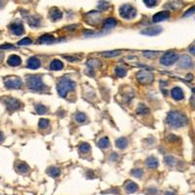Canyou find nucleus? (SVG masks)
I'll use <instances>...</instances> for the list:
<instances>
[{
  "label": "nucleus",
  "instance_id": "obj_1",
  "mask_svg": "<svg viewBox=\"0 0 195 195\" xmlns=\"http://www.w3.org/2000/svg\"><path fill=\"white\" fill-rule=\"evenodd\" d=\"M187 117L181 112L171 111L167 115V123L172 128H180L187 124Z\"/></svg>",
  "mask_w": 195,
  "mask_h": 195
},
{
  "label": "nucleus",
  "instance_id": "obj_2",
  "mask_svg": "<svg viewBox=\"0 0 195 195\" xmlns=\"http://www.w3.org/2000/svg\"><path fill=\"white\" fill-rule=\"evenodd\" d=\"M75 87H76V83L73 80L69 79L68 77H63L62 79L58 80L57 84V91L60 97L66 98L67 93L74 90Z\"/></svg>",
  "mask_w": 195,
  "mask_h": 195
},
{
  "label": "nucleus",
  "instance_id": "obj_3",
  "mask_svg": "<svg viewBox=\"0 0 195 195\" xmlns=\"http://www.w3.org/2000/svg\"><path fill=\"white\" fill-rule=\"evenodd\" d=\"M28 87L32 91H42L46 89V86L42 80L41 75H30L27 78Z\"/></svg>",
  "mask_w": 195,
  "mask_h": 195
},
{
  "label": "nucleus",
  "instance_id": "obj_4",
  "mask_svg": "<svg viewBox=\"0 0 195 195\" xmlns=\"http://www.w3.org/2000/svg\"><path fill=\"white\" fill-rule=\"evenodd\" d=\"M179 58H180V57L177 53H175L173 51H170V52H167V53H165L161 57L160 63H161V64H163L165 67H169V66L174 64L176 62H178Z\"/></svg>",
  "mask_w": 195,
  "mask_h": 195
},
{
  "label": "nucleus",
  "instance_id": "obj_5",
  "mask_svg": "<svg viewBox=\"0 0 195 195\" xmlns=\"http://www.w3.org/2000/svg\"><path fill=\"white\" fill-rule=\"evenodd\" d=\"M119 14L120 16L125 19V20H132L136 17V11L133 7V6L129 5V4H124L122 5L119 8Z\"/></svg>",
  "mask_w": 195,
  "mask_h": 195
},
{
  "label": "nucleus",
  "instance_id": "obj_6",
  "mask_svg": "<svg viewBox=\"0 0 195 195\" xmlns=\"http://www.w3.org/2000/svg\"><path fill=\"white\" fill-rule=\"evenodd\" d=\"M136 80L144 85L151 84L154 81V74L148 70H141L136 74Z\"/></svg>",
  "mask_w": 195,
  "mask_h": 195
},
{
  "label": "nucleus",
  "instance_id": "obj_7",
  "mask_svg": "<svg viewBox=\"0 0 195 195\" xmlns=\"http://www.w3.org/2000/svg\"><path fill=\"white\" fill-rule=\"evenodd\" d=\"M4 84H5V87L8 89H20L23 86V81L20 77L9 76L5 78Z\"/></svg>",
  "mask_w": 195,
  "mask_h": 195
},
{
  "label": "nucleus",
  "instance_id": "obj_8",
  "mask_svg": "<svg viewBox=\"0 0 195 195\" xmlns=\"http://www.w3.org/2000/svg\"><path fill=\"white\" fill-rule=\"evenodd\" d=\"M3 102L5 103L6 107H7L10 111H14V110H17L22 106L21 102L17 99H14V98H11V97L5 98L3 100Z\"/></svg>",
  "mask_w": 195,
  "mask_h": 195
},
{
  "label": "nucleus",
  "instance_id": "obj_9",
  "mask_svg": "<svg viewBox=\"0 0 195 195\" xmlns=\"http://www.w3.org/2000/svg\"><path fill=\"white\" fill-rule=\"evenodd\" d=\"M101 13L98 11H91L86 15V22L90 24H97L101 21Z\"/></svg>",
  "mask_w": 195,
  "mask_h": 195
},
{
  "label": "nucleus",
  "instance_id": "obj_10",
  "mask_svg": "<svg viewBox=\"0 0 195 195\" xmlns=\"http://www.w3.org/2000/svg\"><path fill=\"white\" fill-rule=\"evenodd\" d=\"M180 68H190L193 66V62H192V58L188 56V55H183L180 58Z\"/></svg>",
  "mask_w": 195,
  "mask_h": 195
},
{
  "label": "nucleus",
  "instance_id": "obj_11",
  "mask_svg": "<svg viewBox=\"0 0 195 195\" xmlns=\"http://www.w3.org/2000/svg\"><path fill=\"white\" fill-rule=\"evenodd\" d=\"M10 30L12 31L13 34H15L17 36L20 35H23L24 33V28L22 23L20 22H16V23H13L10 25Z\"/></svg>",
  "mask_w": 195,
  "mask_h": 195
},
{
  "label": "nucleus",
  "instance_id": "obj_12",
  "mask_svg": "<svg viewBox=\"0 0 195 195\" xmlns=\"http://www.w3.org/2000/svg\"><path fill=\"white\" fill-rule=\"evenodd\" d=\"M161 32H162L161 27H150V28H146L145 29H142L141 31V33L147 36H155L161 33Z\"/></svg>",
  "mask_w": 195,
  "mask_h": 195
},
{
  "label": "nucleus",
  "instance_id": "obj_13",
  "mask_svg": "<svg viewBox=\"0 0 195 195\" xmlns=\"http://www.w3.org/2000/svg\"><path fill=\"white\" fill-rule=\"evenodd\" d=\"M169 18H170V13L168 11H161L152 17V21L154 23H160V22L166 21V20H168Z\"/></svg>",
  "mask_w": 195,
  "mask_h": 195
},
{
  "label": "nucleus",
  "instance_id": "obj_14",
  "mask_svg": "<svg viewBox=\"0 0 195 195\" xmlns=\"http://www.w3.org/2000/svg\"><path fill=\"white\" fill-rule=\"evenodd\" d=\"M171 96L176 101H181V100H184V91L180 87H174L171 90Z\"/></svg>",
  "mask_w": 195,
  "mask_h": 195
},
{
  "label": "nucleus",
  "instance_id": "obj_15",
  "mask_svg": "<svg viewBox=\"0 0 195 195\" xmlns=\"http://www.w3.org/2000/svg\"><path fill=\"white\" fill-rule=\"evenodd\" d=\"M40 66H41V62L36 57H31L28 60L27 67L29 69H37V68L40 67Z\"/></svg>",
  "mask_w": 195,
  "mask_h": 195
},
{
  "label": "nucleus",
  "instance_id": "obj_16",
  "mask_svg": "<svg viewBox=\"0 0 195 195\" xmlns=\"http://www.w3.org/2000/svg\"><path fill=\"white\" fill-rule=\"evenodd\" d=\"M116 25H117L116 19H114V18H108V19L106 20L105 22H103L102 28L105 29V30H109V29H111V28H114Z\"/></svg>",
  "mask_w": 195,
  "mask_h": 195
},
{
  "label": "nucleus",
  "instance_id": "obj_17",
  "mask_svg": "<svg viewBox=\"0 0 195 195\" xmlns=\"http://www.w3.org/2000/svg\"><path fill=\"white\" fill-rule=\"evenodd\" d=\"M125 190L128 193H135L139 190V186L132 180H127L125 184Z\"/></svg>",
  "mask_w": 195,
  "mask_h": 195
},
{
  "label": "nucleus",
  "instance_id": "obj_18",
  "mask_svg": "<svg viewBox=\"0 0 195 195\" xmlns=\"http://www.w3.org/2000/svg\"><path fill=\"white\" fill-rule=\"evenodd\" d=\"M54 42H55V37L52 34H44L38 39L39 44H52Z\"/></svg>",
  "mask_w": 195,
  "mask_h": 195
},
{
  "label": "nucleus",
  "instance_id": "obj_19",
  "mask_svg": "<svg viewBox=\"0 0 195 195\" xmlns=\"http://www.w3.org/2000/svg\"><path fill=\"white\" fill-rule=\"evenodd\" d=\"M7 63L10 67H18L22 63V58L17 55H12L8 58Z\"/></svg>",
  "mask_w": 195,
  "mask_h": 195
},
{
  "label": "nucleus",
  "instance_id": "obj_20",
  "mask_svg": "<svg viewBox=\"0 0 195 195\" xmlns=\"http://www.w3.org/2000/svg\"><path fill=\"white\" fill-rule=\"evenodd\" d=\"M49 17L52 21H58V20H61L63 18V13L57 8H53L50 11Z\"/></svg>",
  "mask_w": 195,
  "mask_h": 195
},
{
  "label": "nucleus",
  "instance_id": "obj_21",
  "mask_svg": "<svg viewBox=\"0 0 195 195\" xmlns=\"http://www.w3.org/2000/svg\"><path fill=\"white\" fill-rule=\"evenodd\" d=\"M145 164H146V167L148 169H156L159 165V162H158L157 159L154 157V156H150V157H148L146 159Z\"/></svg>",
  "mask_w": 195,
  "mask_h": 195
},
{
  "label": "nucleus",
  "instance_id": "obj_22",
  "mask_svg": "<svg viewBox=\"0 0 195 195\" xmlns=\"http://www.w3.org/2000/svg\"><path fill=\"white\" fill-rule=\"evenodd\" d=\"M63 68V63L60 60H53L50 63V69L51 70H62Z\"/></svg>",
  "mask_w": 195,
  "mask_h": 195
},
{
  "label": "nucleus",
  "instance_id": "obj_23",
  "mask_svg": "<svg viewBox=\"0 0 195 195\" xmlns=\"http://www.w3.org/2000/svg\"><path fill=\"white\" fill-rule=\"evenodd\" d=\"M16 170L20 174H27L29 171V167L25 163H24V162H21V163H19L16 166Z\"/></svg>",
  "mask_w": 195,
  "mask_h": 195
},
{
  "label": "nucleus",
  "instance_id": "obj_24",
  "mask_svg": "<svg viewBox=\"0 0 195 195\" xmlns=\"http://www.w3.org/2000/svg\"><path fill=\"white\" fill-rule=\"evenodd\" d=\"M47 174L52 178H58L61 175V170L57 167H50L47 169Z\"/></svg>",
  "mask_w": 195,
  "mask_h": 195
},
{
  "label": "nucleus",
  "instance_id": "obj_25",
  "mask_svg": "<svg viewBox=\"0 0 195 195\" xmlns=\"http://www.w3.org/2000/svg\"><path fill=\"white\" fill-rule=\"evenodd\" d=\"M115 145H116V147H118L119 149H124L128 145V141L126 138H119L116 140Z\"/></svg>",
  "mask_w": 195,
  "mask_h": 195
},
{
  "label": "nucleus",
  "instance_id": "obj_26",
  "mask_svg": "<svg viewBox=\"0 0 195 195\" xmlns=\"http://www.w3.org/2000/svg\"><path fill=\"white\" fill-rule=\"evenodd\" d=\"M98 145H99V146H100L101 148H102V149L108 148L109 145H110L109 139L107 138V136H103V138H102L99 141H98Z\"/></svg>",
  "mask_w": 195,
  "mask_h": 195
},
{
  "label": "nucleus",
  "instance_id": "obj_27",
  "mask_svg": "<svg viewBox=\"0 0 195 195\" xmlns=\"http://www.w3.org/2000/svg\"><path fill=\"white\" fill-rule=\"evenodd\" d=\"M78 150H79V152L81 154H86L91 151V146L89 144H87V142H82V144L79 145V147H78Z\"/></svg>",
  "mask_w": 195,
  "mask_h": 195
},
{
  "label": "nucleus",
  "instance_id": "obj_28",
  "mask_svg": "<svg viewBox=\"0 0 195 195\" xmlns=\"http://www.w3.org/2000/svg\"><path fill=\"white\" fill-rule=\"evenodd\" d=\"M102 63L99 60H96V58H92V60L87 61V67L91 69H94L98 67H101Z\"/></svg>",
  "mask_w": 195,
  "mask_h": 195
},
{
  "label": "nucleus",
  "instance_id": "obj_29",
  "mask_svg": "<svg viewBox=\"0 0 195 195\" xmlns=\"http://www.w3.org/2000/svg\"><path fill=\"white\" fill-rule=\"evenodd\" d=\"M114 71H115V74L118 77H124L127 74V69H126L125 67H123V66L117 67Z\"/></svg>",
  "mask_w": 195,
  "mask_h": 195
},
{
  "label": "nucleus",
  "instance_id": "obj_30",
  "mask_svg": "<svg viewBox=\"0 0 195 195\" xmlns=\"http://www.w3.org/2000/svg\"><path fill=\"white\" fill-rule=\"evenodd\" d=\"M121 52L120 51H117V50H114V51H106V52H103V53H102V56L105 57V58H114V57H117L120 55Z\"/></svg>",
  "mask_w": 195,
  "mask_h": 195
},
{
  "label": "nucleus",
  "instance_id": "obj_31",
  "mask_svg": "<svg viewBox=\"0 0 195 195\" xmlns=\"http://www.w3.org/2000/svg\"><path fill=\"white\" fill-rule=\"evenodd\" d=\"M75 121L77 122V123H80V124H82V123H84V122H86V120H87V116H86V114L85 113H83V112H78V113H76L75 114Z\"/></svg>",
  "mask_w": 195,
  "mask_h": 195
},
{
  "label": "nucleus",
  "instance_id": "obj_32",
  "mask_svg": "<svg viewBox=\"0 0 195 195\" xmlns=\"http://www.w3.org/2000/svg\"><path fill=\"white\" fill-rule=\"evenodd\" d=\"M136 113L138 114H141V115H146L149 113V108L145 106V105H141L139 106L138 109H136Z\"/></svg>",
  "mask_w": 195,
  "mask_h": 195
},
{
  "label": "nucleus",
  "instance_id": "obj_33",
  "mask_svg": "<svg viewBox=\"0 0 195 195\" xmlns=\"http://www.w3.org/2000/svg\"><path fill=\"white\" fill-rule=\"evenodd\" d=\"M35 110H36V112L38 114H46L47 111H48V107H46L45 106L43 105H40V103H38V105L35 106Z\"/></svg>",
  "mask_w": 195,
  "mask_h": 195
},
{
  "label": "nucleus",
  "instance_id": "obj_34",
  "mask_svg": "<svg viewBox=\"0 0 195 195\" xmlns=\"http://www.w3.org/2000/svg\"><path fill=\"white\" fill-rule=\"evenodd\" d=\"M28 24L32 28H36V27H38L39 24H40V21H39L37 18H34V17L28 18Z\"/></svg>",
  "mask_w": 195,
  "mask_h": 195
},
{
  "label": "nucleus",
  "instance_id": "obj_35",
  "mask_svg": "<svg viewBox=\"0 0 195 195\" xmlns=\"http://www.w3.org/2000/svg\"><path fill=\"white\" fill-rule=\"evenodd\" d=\"M164 162H165V163H166L168 166H174V165H176V163H177V161H176V159L173 157V156H171V155H167V156H165Z\"/></svg>",
  "mask_w": 195,
  "mask_h": 195
},
{
  "label": "nucleus",
  "instance_id": "obj_36",
  "mask_svg": "<svg viewBox=\"0 0 195 195\" xmlns=\"http://www.w3.org/2000/svg\"><path fill=\"white\" fill-rule=\"evenodd\" d=\"M131 174L133 175V177L140 179V178H141V176L144 175V171L140 168H136V169H133V170L131 171Z\"/></svg>",
  "mask_w": 195,
  "mask_h": 195
},
{
  "label": "nucleus",
  "instance_id": "obj_37",
  "mask_svg": "<svg viewBox=\"0 0 195 195\" xmlns=\"http://www.w3.org/2000/svg\"><path fill=\"white\" fill-rule=\"evenodd\" d=\"M159 55V52H155V51H145L144 53V56L147 58H155Z\"/></svg>",
  "mask_w": 195,
  "mask_h": 195
},
{
  "label": "nucleus",
  "instance_id": "obj_38",
  "mask_svg": "<svg viewBox=\"0 0 195 195\" xmlns=\"http://www.w3.org/2000/svg\"><path fill=\"white\" fill-rule=\"evenodd\" d=\"M38 126H39V128H40V129H46V128H48V126H49V120L44 119V118L40 119V120H39V123H38Z\"/></svg>",
  "mask_w": 195,
  "mask_h": 195
},
{
  "label": "nucleus",
  "instance_id": "obj_39",
  "mask_svg": "<svg viewBox=\"0 0 195 195\" xmlns=\"http://www.w3.org/2000/svg\"><path fill=\"white\" fill-rule=\"evenodd\" d=\"M98 8L102 11H106L109 8V4L106 1H100L99 4H98Z\"/></svg>",
  "mask_w": 195,
  "mask_h": 195
},
{
  "label": "nucleus",
  "instance_id": "obj_40",
  "mask_svg": "<svg viewBox=\"0 0 195 195\" xmlns=\"http://www.w3.org/2000/svg\"><path fill=\"white\" fill-rule=\"evenodd\" d=\"M31 43H32V40L28 37H25V38L22 39V40H20L18 42V44L21 45V46H24V45H30Z\"/></svg>",
  "mask_w": 195,
  "mask_h": 195
},
{
  "label": "nucleus",
  "instance_id": "obj_41",
  "mask_svg": "<svg viewBox=\"0 0 195 195\" xmlns=\"http://www.w3.org/2000/svg\"><path fill=\"white\" fill-rule=\"evenodd\" d=\"M145 4L147 6V7L149 8H152L154 7V6H156V4H157L158 0H144Z\"/></svg>",
  "mask_w": 195,
  "mask_h": 195
},
{
  "label": "nucleus",
  "instance_id": "obj_42",
  "mask_svg": "<svg viewBox=\"0 0 195 195\" xmlns=\"http://www.w3.org/2000/svg\"><path fill=\"white\" fill-rule=\"evenodd\" d=\"M159 193L158 189H156V188L154 187H151V188H148V194L149 195H157Z\"/></svg>",
  "mask_w": 195,
  "mask_h": 195
},
{
  "label": "nucleus",
  "instance_id": "obj_43",
  "mask_svg": "<svg viewBox=\"0 0 195 195\" xmlns=\"http://www.w3.org/2000/svg\"><path fill=\"white\" fill-rule=\"evenodd\" d=\"M192 14H195V6H194V7H192V8H190V9H188V10L186 11V13L184 14V17L191 16Z\"/></svg>",
  "mask_w": 195,
  "mask_h": 195
},
{
  "label": "nucleus",
  "instance_id": "obj_44",
  "mask_svg": "<svg viewBox=\"0 0 195 195\" xmlns=\"http://www.w3.org/2000/svg\"><path fill=\"white\" fill-rule=\"evenodd\" d=\"M109 159L112 160V161H116L117 159H118V155H117L115 152H112L111 154L109 155Z\"/></svg>",
  "mask_w": 195,
  "mask_h": 195
},
{
  "label": "nucleus",
  "instance_id": "obj_45",
  "mask_svg": "<svg viewBox=\"0 0 195 195\" xmlns=\"http://www.w3.org/2000/svg\"><path fill=\"white\" fill-rule=\"evenodd\" d=\"M12 48H14V46H13V45H10V44H6V45L0 46V49H12Z\"/></svg>",
  "mask_w": 195,
  "mask_h": 195
},
{
  "label": "nucleus",
  "instance_id": "obj_46",
  "mask_svg": "<svg viewBox=\"0 0 195 195\" xmlns=\"http://www.w3.org/2000/svg\"><path fill=\"white\" fill-rule=\"evenodd\" d=\"M189 52L192 54V55H194L195 56V43H193L191 46L189 47Z\"/></svg>",
  "mask_w": 195,
  "mask_h": 195
},
{
  "label": "nucleus",
  "instance_id": "obj_47",
  "mask_svg": "<svg viewBox=\"0 0 195 195\" xmlns=\"http://www.w3.org/2000/svg\"><path fill=\"white\" fill-rule=\"evenodd\" d=\"M66 58L67 61H69V62H77L78 60L76 58H74V57H67V56H66Z\"/></svg>",
  "mask_w": 195,
  "mask_h": 195
},
{
  "label": "nucleus",
  "instance_id": "obj_48",
  "mask_svg": "<svg viewBox=\"0 0 195 195\" xmlns=\"http://www.w3.org/2000/svg\"><path fill=\"white\" fill-rule=\"evenodd\" d=\"M164 195H178L177 193H176L175 191H170V190H168V191H166L165 192V194Z\"/></svg>",
  "mask_w": 195,
  "mask_h": 195
},
{
  "label": "nucleus",
  "instance_id": "obj_49",
  "mask_svg": "<svg viewBox=\"0 0 195 195\" xmlns=\"http://www.w3.org/2000/svg\"><path fill=\"white\" fill-rule=\"evenodd\" d=\"M3 140H4V135L1 132H0V142L3 141Z\"/></svg>",
  "mask_w": 195,
  "mask_h": 195
},
{
  "label": "nucleus",
  "instance_id": "obj_50",
  "mask_svg": "<svg viewBox=\"0 0 195 195\" xmlns=\"http://www.w3.org/2000/svg\"><path fill=\"white\" fill-rule=\"evenodd\" d=\"M3 58H4V54L3 53H0V63L3 61Z\"/></svg>",
  "mask_w": 195,
  "mask_h": 195
},
{
  "label": "nucleus",
  "instance_id": "obj_51",
  "mask_svg": "<svg viewBox=\"0 0 195 195\" xmlns=\"http://www.w3.org/2000/svg\"><path fill=\"white\" fill-rule=\"evenodd\" d=\"M192 92H193V93H194V95H195V88H193V89H192Z\"/></svg>",
  "mask_w": 195,
  "mask_h": 195
}]
</instances>
